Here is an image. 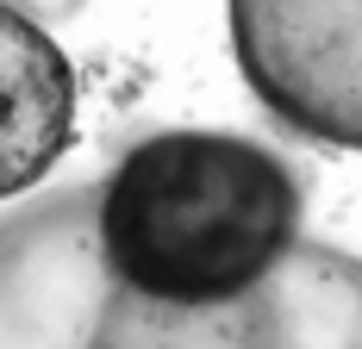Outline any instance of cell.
Wrapping results in <instances>:
<instances>
[{
    "label": "cell",
    "mask_w": 362,
    "mask_h": 349,
    "mask_svg": "<svg viewBox=\"0 0 362 349\" xmlns=\"http://www.w3.org/2000/svg\"><path fill=\"white\" fill-rule=\"evenodd\" d=\"M94 244L119 293L225 306L275 275L300 237V181L238 131H150L94 194Z\"/></svg>",
    "instance_id": "cell-1"
},
{
    "label": "cell",
    "mask_w": 362,
    "mask_h": 349,
    "mask_svg": "<svg viewBox=\"0 0 362 349\" xmlns=\"http://www.w3.org/2000/svg\"><path fill=\"white\" fill-rule=\"evenodd\" d=\"M88 349H362V262L331 244H300L244 300L200 312L107 287Z\"/></svg>",
    "instance_id": "cell-2"
},
{
    "label": "cell",
    "mask_w": 362,
    "mask_h": 349,
    "mask_svg": "<svg viewBox=\"0 0 362 349\" xmlns=\"http://www.w3.org/2000/svg\"><path fill=\"white\" fill-rule=\"evenodd\" d=\"M231 50L288 131L362 150V0H238Z\"/></svg>",
    "instance_id": "cell-3"
},
{
    "label": "cell",
    "mask_w": 362,
    "mask_h": 349,
    "mask_svg": "<svg viewBox=\"0 0 362 349\" xmlns=\"http://www.w3.org/2000/svg\"><path fill=\"white\" fill-rule=\"evenodd\" d=\"M75 138V69L37 19L0 6V200L37 187Z\"/></svg>",
    "instance_id": "cell-4"
}]
</instances>
